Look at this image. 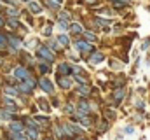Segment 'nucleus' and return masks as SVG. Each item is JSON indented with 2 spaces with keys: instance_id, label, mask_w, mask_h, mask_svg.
<instances>
[{
  "instance_id": "obj_36",
  "label": "nucleus",
  "mask_w": 150,
  "mask_h": 140,
  "mask_svg": "<svg viewBox=\"0 0 150 140\" xmlns=\"http://www.w3.org/2000/svg\"><path fill=\"white\" fill-rule=\"evenodd\" d=\"M44 34H45V35H51V25H47V26H45V30H44Z\"/></svg>"
},
{
  "instance_id": "obj_40",
  "label": "nucleus",
  "mask_w": 150,
  "mask_h": 140,
  "mask_svg": "<svg viewBox=\"0 0 150 140\" xmlns=\"http://www.w3.org/2000/svg\"><path fill=\"white\" fill-rule=\"evenodd\" d=\"M75 140H86V139H82V137H77V139H75Z\"/></svg>"
},
{
  "instance_id": "obj_13",
  "label": "nucleus",
  "mask_w": 150,
  "mask_h": 140,
  "mask_svg": "<svg viewBox=\"0 0 150 140\" xmlns=\"http://www.w3.org/2000/svg\"><path fill=\"white\" fill-rule=\"evenodd\" d=\"M26 139L28 140H37L38 139V130H35V128H26Z\"/></svg>"
},
{
  "instance_id": "obj_37",
  "label": "nucleus",
  "mask_w": 150,
  "mask_h": 140,
  "mask_svg": "<svg viewBox=\"0 0 150 140\" xmlns=\"http://www.w3.org/2000/svg\"><path fill=\"white\" fill-rule=\"evenodd\" d=\"M113 2H122V4H126V5H129L131 0H113Z\"/></svg>"
},
{
  "instance_id": "obj_6",
  "label": "nucleus",
  "mask_w": 150,
  "mask_h": 140,
  "mask_svg": "<svg viewBox=\"0 0 150 140\" xmlns=\"http://www.w3.org/2000/svg\"><path fill=\"white\" fill-rule=\"evenodd\" d=\"M9 131H19V133H23L25 131V123L23 121H11Z\"/></svg>"
},
{
  "instance_id": "obj_1",
  "label": "nucleus",
  "mask_w": 150,
  "mask_h": 140,
  "mask_svg": "<svg viewBox=\"0 0 150 140\" xmlns=\"http://www.w3.org/2000/svg\"><path fill=\"white\" fill-rule=\"evenodd\" d=\"M37 56L42 60V61H47V63H52L54 61V56L51 53V49L47 46H38L37 47Z\"/></svg>"
},
{
  "instance_id": "obj_7",
  "label": "nucleus",
  "mask_w": 150,
  "mask_h": 140,
  "mask_svg": "<svg viewBox=\"0 0 150 140\" xmlns=\"http://www.w3.org/2000/svg\"><path fill=\"white\" fill-rule=\"evenodd\" d=\"M28 11H30V12H33V14H40V12H42V7H40V4H38V2L30 0V2H28Z\"/></svg>"
},
{
  "instance_id": "obj_12",
  "label": "nucleus",
  "mask_w": 150,
  "mask_h": 140,
  "mask_svg": "<svg viewBox=\"0 0 150 140\" xmlns=\"http://www.w3.org/2000/svg\"><path fill=\"white\" fill-rule=\"evenodd\" d=\"M18 89H19L21 93H32V91H33V88H32L28 82H25V81H21V82L18 84Z\"/></svg>"
},
{
  "instance_id": "obj_26",
  "label": "nucleus",
  "mask_w": 150,
  "mask_h": 140,
  "mask_svg": "<svg viewBox=\"0 0 150 140\" xmlns=\"http://www.w3.org/2000/svg\"><path fill=\"white\" fill-rule=\"evenodd\" d=\"M4 91H5L7 95H18V93H19V89H18V88H11V86H5V88H4Z\"/></svg>"
},
{
  "instance_id": "obj_5",
  "label": "nucleus",
  "mask_w": 150,
  "mask_h": 140,
  "mask_svg": "<svg viewBox=\"0 0 150 140\" xmlns=\"http://www.w3.org/2000/svg\"><path fill=\"white\" fill-rule=\"evenodd\" d=\"M75 47H77L79 51H82V53H87V51H91V49H93V47H91V44H89L87 40H84V39L77 40V42H75Z\"/></svg>"
},
{
  "instance_id": "obj_22",
  "label": "nucleus",
  "mask_w": 150,
  "mask_h": 140,
  "mask_svg": "<svg viewBox=\"0 0 150 140\" xmlns=\"http://www.w3.org/2000/svg\"><path fill=\"white\" fill-rule=\"evenodd\" d=\"M7 25L12 26V28H21V25H19V21H18L16 18H9V19H7Z\"/></svg>"
},
{
  "instance_id": "obj_4",
  "label": "nucleus",
  "mask_w": 150,
  "mask_h": 140,
  "mask_svg": "<svg viewBox=\"0 0 150 140\" xmlns=\"http://www.w3.org/2000/svg\"><path fill=\"white\" fill-rule=\"evenodd\" d=\"M7 44H11L12 51H16V49H19V47H21V39H19V37H16V35H9V37H7Z\"/></svg>"
},
{
  "instance_id": "obj_35",
  "label": "nucleus",
  "mask_w": 150,
  "mask_h": 140,
  "mask_svg": "<svg viewBox=\"0 0 150 140\" xmlns=\"http://www.w3.org/2000/svg\"><path fill=\"white\" fill-rule=\"evenodd\" d=\"M105 130H107V121H103L101 126H100V131H105Z\"/></svg>"
},
{
  "instance_id": "obj_34",
  "label": "nucleus",
  "mask_w": 150,
  "mask_h": 140,
  "mask_svg": "<svg viewBox=\"0 0 150 140\" xmlns=\"http://www.w3.org/2000/svg\"><path fill=\"white\" fill-rule=\"evenodd\" d=\"M65 110H67V112H68V114H74V112H75L74 105H67V107H65Z\"/></svg>"
},
{
  "instance_id": "obj_17",
  "label": "nucleus",
  "mask_w": 150,
  "mask_h": 140,
  "mask_svg": "<svg viewBox=\"0 0 150 140\" xmlns=\"http://www.w3.org/2000/svg\"><path fill=\"white\" fill-rule=\"evenodd\" d=\"M0 119H7V121L12 119V112L7 110V109H2V110H0Z\"/></svg>"
},
{
  "instance_id": "obj_14",
  "label": "nucleus",
  "mask_w": 150,
  "mask_h": 140,
  "mask_svg": "<svg viewBox=\"0 0 150 140\" xmlns=\"http://www.w3.org/2000/svg\"><path fill=\"white\" fill-rule=\"evenodd\" d=\"M58 69H59V72H61V75H68V74L74 70L72 67H70V65H68V63H61Z\"/></svg>"
},
{
  "instance_id": "obj_32",
  "label": "nucleus",
  "mask_w": 150,
  "mask_h": 140,
  "mask_svg": "<svg viewBox=\"0 0 150 140\" xmlns=\"http://www.w3.org/2000/svg\"><path fill=\"white\" fill-rule=\"evenodd\" d=\"M96 23H100L101 26H110V21H105V19H100V18H96Z\"/></svg>"
},
{
  "instance_id": "obj_11",
  "label": "nucleus",
  "mask_w": 150,
  "mask_h": 140,
  "mask_svg": "<svg viewBox=\"0 0 150 140\" xmlns=\"http://www.w3.org/2000/svg\"><path fill=\"white\" fill-rule=\"evenodd\" d=\"M103 60H105V56H103L101 53H93L89 61H91V65H98V63H101Z\"/></svg>"
},
{
  "instance_id": "obj_15",
  "label": "nucleus",
  "mask_w": 150,
  "mask_h": 140,
  "mask_svg": "<svg viewBox=\"0 0 150 140\" xmlns=\"http://www.w3.org/2000/svg\"><path fill=\"white\" fill-rule=\"evenodd\" d=\"M124 95H126V93H124L122 88H120V89H115V91H113V100H115V102H120V100L124 98Z\"/></svg>"
},
{
  "instance_id": "obj_8",
  "label": "nucleus",
  "mask_w": 150,
  "mask_h": 140,
  "mask_svg": "<svg viewBox=\"0 0 150 140\" xmlns=\"http://www.w3.org/2000/svg\"><path fill=\"white\" fill-rule=\"evenodd\" d=\"M2 104H4V107L7 109V110H11V112H16V109H18V105L14 104L9 96H4V100H2Z\"/></svg>"
},
{
  "instance_id": "obj_25",
  "label": "nucleus",
  "mask_w": 150,
  "mask_h": 140,
  "mask_svg": "<svg viewBox=\"0 0 150 140\" xmlns=\"http://www.w3.org/2000/svg\"><path fill=\"white\" fill-rule=\"evenodd\" d=\"M63 133H67V135H74L75 128H72V124H63Z\"/></svg>"
},
{
  "instance_id": "obj_29",
  "label": "nucleus",
  "mask_w": 150,
  "mask_h": 140,
  "mask_svg": "<svg viewBox=\"0 0 150 140\" xmlns=\"http://www.w3.org/2000/svg\"><path fill=\"white\" fill-rule=\"evenodd\" d=\"M49 47H51V49H54V51H58V49H59L58 40H49Z\"/></svg>"
},
{
  "instance_id": "obj_33",
  "label": "nucleus",
  "mask_w": 150,
  "mask_h": 140,
  "mask_svg": "<svg viewBox=\"0 0 150 140\" xmlns=\"http://www.w3.org/2000/svg\"><path fill=\"white\" fill-rule=\"evenodd\" d=\"M58 25L61 26V30H67V28H68V23H67V21H61V19H59V21H58Z\"/></svg>"
},
{
  "instance_id": "obj_39",
  "label": "nucleus",
  "mask_w": 150,
  "mask_h": 140,
  "mask_svg": "<svg viewBox=\"0 0 150 140\" xmlns=\"http://www.w3.org/2000/svg\"><path fill=\"white\" fill-rule=\"evenodd\" d=\"M4 23H5V21H4V19H2V18H0V26H2V25H4Z\"/></svg>"
},
{
  "instance_id": "obj_2",
  "label": "nucleus",
  "mask_w": 150,
  "mask_h": 140,
  "mask_svg": "<svg viewBox=\"0 0 150 140\" xmlns=\"http://www.w3.org/2000/svg\"><path fill=\"white\" fill-rule=\"evenodd\" d=\"M14 77L18 81H25V79L30 77V72H28V69H25V67H16L14 69Z\"/></svg>"
},
{
  "instance_id": "obj_31",
  "label": "nucleus",
  "mask_w": 150,
  "mask_h": 140,
  "mask_svg": "<svg viewBox=\"0 0 150 140\" xmlns=\"http://www.w3.org/2000/svg\"><path fill=\"white\" fill-rule=\"evenodd\" d=\"M98 14H101V16H112V11H108V9H101V11H98Z\"/></svg>"
},
{
  "instance_id": "obj_24",
  "label": "nucleus",
  "mask_w": 150,
  "mask_h": 140,
  "mask_svg": "<svg viewBox=\"0 0 150 140\" xmlns=\"http://www.w3.org/2000/svg\"><path fill=\"white\" fill-rule=\"evenodd\" d=\"M61 46H68V42H70V39L67 37V35H58V39H56Z\"/></svg>"
},
{
  "instance_id": "obj_42",
  "label": "nucleus",
  "mask_w": 150,
  "mask_h": 140,
  "mask_svg": "<svg viewBox=\"0 0 150 140\" xmlns=\"http://www.w3.org/2000/svg\"><path fill=\"white\" fill-rule=\"evenodd\" d=\"M45 140H52V139H45Z\"/></svg>"
},
{
  "instance_id": "obj_16",
  "label": "nucleus",
  "mask_w": 150,
  "mask_h": 140,
  "mask_svg": "<svg viewBox=\"0 0 150 140\" xmlns=\"http://www.w3.org/2000/svg\"><path fill=\"white\" fill-rule=\"evenodd\" d=\"M82 37H86L89 42H98V37H96L94 34H91V32H87V30H84V32H82Z\"/></svg>"
},
{
  "instance_id": "obj_10",
  "label": "nucleus",
  "mask_w": 150,
  "mask_h": 140,
  "mask_svg": "<svg viewBox=\"0 0 150 140\" xmlns=\"http://www.w3.org/2000/svg\"><path fill=\"white\" fill-rule=\"evenodd\" d=\"M58 82H59V86L65 88V89H68V88L72 86V79H70V77H65V75H59V77H58Z\"/></svg>"
},
{
  "instance_id": "obj_28",
  "label": "nucleus",
  "mask_w": 150,
  "mask_h": 140,
  "mask_svg": "<svg viewBox=\"0 0 150 140\" xmlns=\"http://www.w3.org/2000/svg\"><path fill=\"white\" fill-rule=\"evenodd\" d=\"M7 47V37L0 34V49H5Z\"/></svg>"
},
{
  "instance_id": "obj_27",
  "label": "nucleus",
  "mask_w": 150,
  "mask_h": 140,
  "mask_svg": "<svg viewBox=\"0 0 150 140\" xmlns=\"http://www.w3.org/2000/svg\"><path fill=\"white\" fill-rule=\"evenodd\" d=\"M70 12H67V11H63V12H59V19L61 21H70Z\"/></svg>"
},
{
  "instance_id": "obj_3",
  "label": "nucleus",
  "mask_w": 150,
  "mask_h": 140,
  "mask_svg": "<svg viewBox=\"0 0 150 140\" xmlns=\"http://www.w3.org/2000/svg\"><path fill=\"white\" fill-rule=\"evenodd\" d=\"M37 84L40 86V88H42V89H44V91H45V93H54V86H52V82H51L49 79L42 77V79L38 81Z\"/></svg>"
},
{
  "instance_id": "obj_19",
  "label": "nucleus",
  "mask_w": 150,
  "mask_h": 140,
  "mask_svg": "<svg viewBox=\"0 0 150 140\" xmlns=\"http://www.w3.org/2000/svg\"><path fill=\"white\" fill-rule=\"evenodd\" d=\"M38 70H40L42 74H47V72H51V70H49V63L40 60V63H38Z\"/></svg>"
},
{
  "instance_id": "obj_18",
  "label": "nucleus",
  "mask_w": 150,
  "mask_h": 140,
  "mask_svg": "<svg viewBox=\"0 0 150 140\" xmlns=\"http://www.w3.org/2000/svg\"><path fill=\"white\" fill-rule=\"evenodd\" d=\"M89 91H91V89L87 88V84H80V86L77 88V93H79V95H89Z\"/></svg>"
},
{
  "instance_id": "obj_30",
  "label": "nucleus",
  "mask_w": 150,
  "mask_h": 140,
  "mask_svg": "<svg viewBox=\"0 0 150 140\" xmlns=\"http://www.w3.org/2000/svg\"><path fill=\"white\" fill-rule=\"evenodd\" d=\"M38 105H40V109H42L44 112H49V105L45 104L44 100H38Z\"/></svg>"
},
{
  "instance_id": "obj_38",
  "label": "nucleus",
  "mask_w": 150,
  "mask_h": 140,
  "mask_svg": "<svg viewBox=\"0 0 150 140\" xmlns=\"http://www.w3.org/2000/svg\"><path fill=\"white\" fill-rule=\"evenodd\" d=\"M52 2H56V4H59V5H61V4H63L65 0H52Z\"/></svg>"
},
{
  "instance_id": "obj_23",
  "label": "nucleus",
  "mask_w": 150,
  "mask_h": 140,
  "mask_svg": "<svg viewBox=\"0 0 150 140\" xmlns=\"http://www.w3.org/2000/svg\"><path fill=\"white\" fill-rule=\"evenodd\" d=\"M70 30H72L74 34H82V32H84V28H82L79 23H72V25H70Z\"/></svg>"
},
{
  "instance_id": "obj_9",
  "label": "nucleus",
  "mask_w": 150,
  "mask_h": 140,
  "mask_svg": "<svg viewBox=\"0 0 150 140\" xmlns=\"http://www.w3.org/2000/svg\"><path fill=\"white\" fill-rule=\"evenodd\" d=\"M77 114H79V116H87V114H89V105H87V102H80V104H79Z\"/></svg>"
},
{
  "instance_id": "obj_21",
  "label": "nucleus",
  "mask_w": 150,
  "mask_h": 140,
  "mask_svg": "<svg viewBox=\"0 0 150 140\" xmlns=\"http://www.w3.org/2000/svg\"><path fill=\"white\" fill-rule=\"evenodd\" d=\"M5 12H7L11 18H18V16H19V12H18V9H16V7H7V9H5Z\"/></svg>"
},
{
  "instance_id": "obj_20",
  "label": "nucleus",
  "mask_w": 150,
  "mask_h": 140,
  "mask_svg": "<svg viewBox=\"0 0 150 140\" xmlns=\"http://www.w3.org/2000/svg\"><path fill=\"white\" fill-rule=\"evenodd\" d=\"M33 119L37 121V124H44V126H45V124H49V117H44V116H35Z\"/></svg>"
},
{
  "instance_id": "obj_41",
  "label": "nucleus",
  "mask_w": 150,
  "mask_h": 140,
  "mask_svg": "<svg viewBox=\"0 0 150 140\" xmlns=\"http://www.w3.org/2000/svg\"><path fill=\"white\" fill-rule=\"evenodd\" d=\"M23 2H30V0H23Z\"/></svg>"
}]
</instances>
